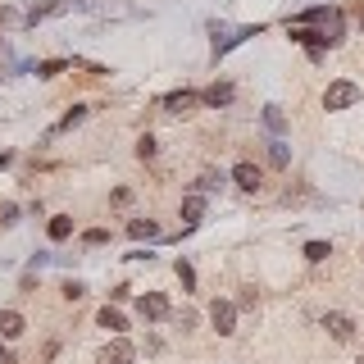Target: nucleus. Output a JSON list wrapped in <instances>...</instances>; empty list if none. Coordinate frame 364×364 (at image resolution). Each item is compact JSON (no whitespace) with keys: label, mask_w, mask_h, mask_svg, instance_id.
Here are the masks:
<instances>
[{"label":"nucleus","mask_w":364,"mask_h":364,"mask_svg":"<svg viewBox=\"0 0 364 364\" xmlns=\"http://www.w3.org/2000/svg\"><path fill=\"white\" fill-rule=\"evenodd\" d=\"M300 28H314V32L323 37V46H337V41H342V14H337V10H305Z\"/></svg>","instance_id":"f257e3e1"},{"label":"nucleus","mask_w":364,"mask_h":364,"mask_svg":"<svg viewBox=\"0 0 364 364\" xmlns=\"http://www.w3.org/2000/svg\"><path fill=\"white\" fill-rule=\"evenodd\" d=\"M355 100H360V87L355 82H328V91H323V110H351Z\"/></svg>","instance_id":"f03ea898"},{"label":"nucleus","mask_w":364,"mask_h":364,"mask_svg":"<svg viewBox=\"0 0 364 364\" xmlns=\"http://www.w3.org/2000/svg\"><path fill=\"white\" fill-rule=\"evenodd\" d=\"M210 323H214L219 337H232V332H237V305H232V300H214L210 305Z\"/></svg>","instance_id":"7ed1b4c3"},{"label":"nucleus","mask_w":364,"mask_h":364,"mask_svg":"<svg viewBox=\"0 0 364 364\" xmlns=\"http://www.w3.org/2000/svg\"><path fill=\"white\" fill-rule=\"evenodd\" d=\"M133 360H137V351H133L128 337H114V342L100 351V364H133Z\"/></svg>","instance_id":"20e7f679"},{"label":"nucleus","mask_w":364,"mask_h":364,"mask_svg":"<svg viewBox=\"0 0 364 364\" xmlns=\"http://www.w3.org/2000/svg\"><path fill=\"white\" fill-rule=\"evenodd\" d=\"M323 328H328L337 342H351V337H355V319H351V314H342V309L323 314Z\"/></svg>","instance_id":"39448f33"},{"label":"nucleus","mask_w":364,"mask_h":364,"mask_svg":"<svg viewBox=\"0 0 364 364\" xmlns=\"http://www.w3.org/2000/svg\"><path fill=\"white\" fill-rule=\"evenodd\" d=\"M137 309H142V319H146V323H160V319L169 314V296H160V291H146Z\"/></svg>","instance_id":"423d86ee"},{"label":"nucleus","mask_w":364,"mask_h":364,"mask_svg":"<svg viewBox=\"0 0 364 364\" xmlns=\"http://www.w3.org/2000/svg\"><path fill=\"white\" fill-rule=\"evenodd\" d=\"M246 37H260V23L255 28H232V32H223V37H214V55H228L232 46H242Z\"/></svg>","instance_id":"0eeeda50"},{"label":"nucleus","mask_w":364,"mask_h":364,"mask_svg":"<svg viewBox=\"0 0 364 364\" xmlns=\"http://www.w3.org/2000/svg\"><path fill=\"white\" fill-rule=\"evenodd\" d=\"M232 182H237L242 191H260V182H265V178H260V169H255L251 160H242V164L232 169Z\"/></svg>","instance_id":"6e6552de"},{"label":"nucleus","mask_w":364,"mask_h":364,"mask_svg":"<svg viewBox=\"0 0 364 364\" xmlns=\"http://www.w3.org/2000/svg\"><path fill=\"white\" fill-rule=\"evenodd\" d=\"M23 328H28V319H23L19 309H0V337H23Z\"/></svg>","instance_id":"1a4fd4ad"},{"label":"nucleus","mask_w":364,"mask_h":364,"mask_svg":"<svg viewBox=\"0 0 364 364\" xmlns=\"http://www.w3.org/2000/svg\"><path fill=\"white\" fill-rule=\"evenodd\" d=\"M196 100H200L196 91H173V96H164V110H169V114H187Z\"/></svg>","instance_id":"9d476101"},{"label":"nucleus","mask_w":364,"mask_h":364,"mask_svg":"<svg viewBox=\"0 0 364 364\" xmlns=\"http://www.w3.org/2000/svg\"><path fill=\"white\" fill-rule=\"evenodd\" d=\"M200 100H205V105H214V110H219V105H232V87H228V82H214V87L200 91Z\"/></svg>","instance_id":"9b49d317"},{"label":"nucleus","mask_w":364,"mask_h":364,"mask_svg":"<svg viewBox=\"0 0 364 364\" xmlns=\"http://www.w3.org/2000/svg\"><path fill=\"white\" fill-rule=\"evenodd\" d=\"M269 164H274V169H287V164H291V151H287V142H278V137L269 142Z\"/></svg>","instance_id":"f8f14e48"},{"label":"nucleus","mask_w":364,"mask_h":364,"mask_svg":"<svg viewBox=\"0 0 364 364\" xmlns=\"http://www.w3.org/2000/svg\"><path fill=\"white\" fill-rule=\"evenodd\" d=\"M128 237H137V242H142V237H160V223L155 219H133L128 223Z\"/></svg>","instance_id":"ddd939ff"},{"label":"nucleus","mask_w":364,"mask_h":364,"mask_svg":"<svg viewBox=\"0 0 364 364\" xmlns=\"http://www.w3.org/2000/svg\"><path fill=\"white\" fill-rule=\"evenodd\" d=\"M64 237H73V219H68V214H55V219H50V242H64Z\"/></svg>","instance_id":"4468645a"},{"label":"nucleus","mask_w":364,"mask_h":364,"mask_svg":"<svg viewBox=\"0 0 364 364\" xmlns=\"http://www.w3.org/2000/svg\"><path fill=\"white\" fill-rule=\"evenodd\" d=\"M182 219H187V223H200V219H205V200H200V196H187V200H182Z\"/></svg>","instance_id":"2eb2a0df"},{"label":"nucleus","mask_w":364,"mask_h":364,"mask_svg":"<svg viewBox=\"0 0 364 364\" xmlns=\"http://www.w3.org/2000/svg\"><path fill=\"white\" fill-rule=\"evenodd\" d=\"M96 323H100V328H110V332H123V314H119V309H110V305L96 314Z\"/></svg>","instance_id":"dca6fc26"},{"label":"nucleus","mask_w":364,"mask_h":364,"mask_svg":"<svg viewBox=\"0 0 364 364\" xmlns=\"http://www.w3.org/2000/svg\"><path fill=\"white\" fill-rule=\"evenodd\" d=\"M328 255H332V246H328V242H305V260H309V265H323Z\"/></svg>","instance_id":"f3484780"},{"label":"nucleus","mask_w":364,"mask_h":364,"mask_svg":"<svg viewBox=\"0 0 364 364\" xmlns=\"http://www.w3.org/2000/svg\"><path fill=\"white\" fill-rule=\"evenodd\" d=\"M265 123H269V133H282L287 128V114L278 110V105H265Z\"/></svg>","instance_id":"a211bd4d"},{"label":"nucleus","mask_w":364,"mask_h":364,"mask_svg":"<svg viewBox=\"0 0 364 364\" xmlns=\"http://www.w3.org/2000/svg\"><path fill=\"white\" fill-rule=\"evenodd\" d=\"M178 282H182V287H187V291L196 287V269H191L187 260H178Z\"/></svg>","instance_id":"6ab92c4d"},{"label":"nucleus","mask_w":364,"mask_h":364,"mask_svg":"<svg viewBox=\"0 0 364 364\" xmlns=\"http://www.w3.org/2000/svg\"><path fill=\"white\" fill-rule=\"evenodd\" d=\"M64 73V59H46V64H37V77H55Z\"/></svg>","instance_id":"aec40b11"},{"label":"nucleus","mask_w":364,"mask_h":364,"mask_svg":"<svg viewBox=\"0 0 364 364\" xmlns=\"http://www.w3.org/2000/svg\"><path fill=\"white\" fill-rule=\"evenodd\" d=\"M155 151H160V146H155V137L146 133L142 142H137V155H142V160H155Z\"/></svg>","instance_id":"412c9836"},{"label":"nucleus","mask_w":364,"mask_h":364,"mask_svg":"<svg viewBox=\"0 0 364 364\" xmlns=\"http://www.w3.org/2000/svg\"><path fill=\"white\" fill-rule=\"evenodd\" d=\"M82 242H87V246H105V242H110V232H105V228H91Z\"/></svg>","instance_id":"4be33fe9"},{"label":"nucleus","mask_w":364,"mask_h":364,"mask_svg":"<svg viewBox=\"0 0 364 364\" xmlns=\"http://www.w3.org/2000/svg\"><path fill=\"white\" fill-rule=\"evenodd\" d=\"M82 119H87V110H82V105H73V110L64 114V123H59V128H73V123H82Z\"/></svg>","instance_id":"5701e85b"},{"label":"nucleus","mask_w":364,"mask_h":364,"mask_svg":"<svg viewBox=\"0 0 364 364\" xmlns=\"http://www.w3.org/2000/svg\"><path fill=\"white\" fill-rule=\"evenodd\" d=\"M219 182H223V173H205V178H200V182H196V187H200V191H214V187H219Z\"/></svg>","instance_id":"b1692460"},{"label":"nucleus","mask_w":364,"mask_h":364,"mask_svg":"<svg viewBox=\"0 0 364 364\" xmlns=\"http://www.w3.org/2000/svg\"><path fill=\"white\" fill-rule=\"evenodd\" d=\"M19 219V210H14V205H0V223H14Z\"/></svg>","instance_id":"393cba45"},{"label":"nucleus","mask_w":364,"mask_h":364,"mask_svg":"<svg viewBox=\"0 0 364 364\" xmlns=\"http://www.w3.org/2000/svg\"><path fill=\"white\" fill-rule=\"evenodd\" d=\"M0 364H14V355H10V351H0Z\"/></svg>","instance_id":"a878e982"},{"label":"nucleus","mask_w":364,"mask_h":364,"mask_svg":"<svg viewBox=\"0 0 364 364\" xmlns=\"http://www.w3.org/2000/svg\"><path fill=\"white\" fill-rule=\"evenodd\" d=\"M360 364H364V360H360Z\"/></svg>","instance_id":"bb28decb"}]
</instances>
